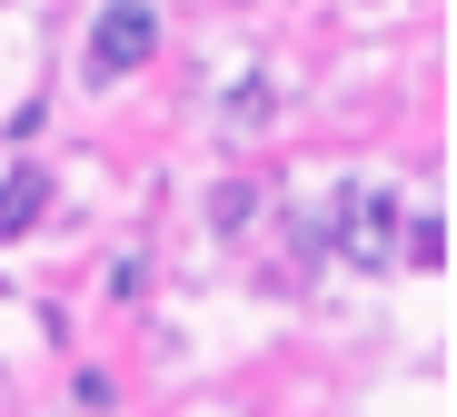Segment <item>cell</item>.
Instances as JSON below:
<instances>
[{"mask_svg":"<svg viewBox=\"0 0 457 417\" xmlns=\"http://www.w3.org/2000/svg\"><path fill=\"white\" fill-rule=\"evenodd\" d=\"M328 248H338L348 269H388V248H398V189L348 179L338 209H328Z\"/></svg>","mask_w":457,"mask_h":417,"instance_id":"cell-1","label":"cell"},{"mask_svg":"<svg viewBox=\"0 0 457 417\" xmlns=\"http://www.w3.org/2000/svg\"><path fill=\"white\" fill-rule=\"evenodd\" d=\"M149 50H160V11H149V0H110V11L90 21V50H80V70L110 90V79L149 70Z\"/></svg>","mask_w":457,"mask_h":417,"instance_id":"cell-2","label":"cell"},{"mask_svg":"<svg viewBox=\"0 0 457 417\" xmlns=\"http://www.w3.org/2000/svg\"><path fill=\"white\" fill-rule=\"evenodd\" d=\"M40 209H50V179L40 170H0V238L40 229Z\"/></svg>","mask_w":457,"mask_h":417,"instance_id":"cell-3","label":"cell"},{"mask_svg":"<svg viewBox=\"0 0 457 417\" xmlns=\"http://www.w3.org/2000/svg\"><path fill=\"white\" fill-rule=\"evenodd\" d=\"M388 259H408V269L437 279V269H447V219H437V209H428V219H398V248H388Z\"/></svg>","mask_w":457,"mask_h":417,"instance_id":"cell-4","label":"cell"},{"mask_svg":"<svg viewBox=\"0 0 457 417\" xmlns=\"http://www.w3.org/2000/svg\"><path fill=\"white\" fill-rule=\"evenodd\" d=\"M278 110V79H239V90H228V120H239V129H259Z\"/></svg>","mask_w":457,"mask_h":417,"instance_id":"cell-5","label":"cell"}]
</instances>
